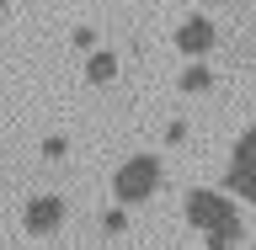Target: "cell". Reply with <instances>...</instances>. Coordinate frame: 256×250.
Segmentation results:
<instances>
[{
    "instance_id": "obj_1",
    "label": "cell",
    "mask_w": 256,
    "mask_h": 250,
    "mask_svg": "<svg viewBox=\"0 0 256 250\" xmlns=\"http://www.w3.org/2000/svg\"><path fill=\"white\" fill-rule=\"evenodd\" d=\"M187 224L208 235V250H235L240 229H246L240 213H235V203H230L224 192H208V187L187 192Z\"/></svg>"
},
{
    "instance_id": "obj_6",
    "label": "cell",
    "mask_w": 256,
    "mask_h": 250,
    "mask_svg": "<svg viewBox=\"0 0 256 250\" xmlns=\"http://www.w3.org/2000/svg\"><path fill=\"white\" fill-rule=\"evenodd\" d=\"M112 75H118V59H112L107 48H91V59H86V80H91V85H112Z\"/></svg>"
},
{
    "instance_id": "obj_7",
    "label": "cell",
    "mask_w": 256,
    "mask_h": 250,
    "mask_svg": "<svg viewBox=\"0 0 256 250\" xmlns=\"http://www.w3.org/2000/svg\"><path fill=\"white\" fill-rule=\"evenodd\" d=\"M208 85H214V69H208L203 59H192V69L182 75V91H187V96H203Z\"/></svg>"
},
{
    "instance_id": "obj_2",
    "label": "cell",
    "mask_w": 256,
    "mask_h": 250,
    "mask_svg": "<svg viewBox=\"0 0 256 250\" xmlns=\"http://www.w3.org/2000/svg\"><path fill=\"white\" fill-rule=\"evenodd\" d=\"M155 187H160V160H155V155L123 160V165H118V176H112V197H118L123 208L150 203V197H155Z\"/></svg>"
},
{
    "instance_id": "obj_5",
    "label": "cell",
    "mask_w": 256,
    "mask_h": 250,
    "mask_svg": "<svg viewBox=\"0 0 256 250\" xmlns=\"http://www.w3.org/2000/svg\"><path fill=\"white\" fill-rule=\"evenodd\" d=\"M64 224V197H32L27 203V235H54Z\"/></svg>"
},
{
    "instance_id": "obj_3",
    "label": "cell",
    "mask_w": 256,
    "mask_h": 250,
    "mask_svg": "<svg viewBox=\"0 0 256 250\" xmlns=\"http://www.w3.org/2000/svg\"><path fill=\"white\" fill-rule=\"evenodd\" d=\"M230 192H240L246 203H256V128H246L235 144V155H230Z\"/></svg>"
},
{
    "instance_id": "obj_4",
    "label": "cell",
    "mask_w": 256,
    "mask_h": 250,
    "mask_svg": "<svg viewBox=\"0 0 256 250\" xmlns=\"http://www.w3.org/2000/svg\"><path fill=\"white\" fill-rule=\"evenodd\" d=\"M214 43H219V32H214V21H208V16H187V21L176 27V48H182L187 59H208V53H214Z\"/></svg>"
},
{
    "instance_id": "obj_8",
    "label": "cell",
    "mask_w": 256,
    "mask_h": 250,
    "mask_svg": "<svg viewBox=\"0 0 256 250\" xmlns=\"http://www.w3.org/2000/svg\"><path fill=\"white\" fill-rule=\"evenodd\" d=\"M123 224H128V219H123V208H112V213H107V235H123Z\"/></svg>"
},
{
    "instance_id": "obj_9",
    "label": "cell",
    "mask_w": 256,
    "mask_h": 250,
    "mask_svg": "<svg viewBox=\"0 0 256 250\" xmlns=\"http://www.w3.org/2000/svg\"><path fill=\"white\" fill-rule=\"evenodd\" d=\"M6 5H11V0H0V16H6Z\"/></svg>"
}]
</instances>
